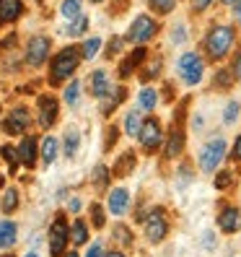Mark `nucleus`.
<instances>
[{
    "mask_svg": "<svg viewBox=\"0 0 241 257\" xmlns=\"http://www.w3.org/2000/svg\"><path fill=\"white\" fill-rule=\"evenodd\" d=\"M236 83H238V81L233 78L231 68H215L213 81H210V88H213V91H231Z\"/></svg>",
    "mask_w": 241,
    "mask_h": 257,
    "instance_id": "nucleus-23",
    "label": "nucleus"
},
{
    "mask_svg": "<svg viewBox=\"0 0 241 257\" xmlns=\"http://www.w3.org/2000/svg\"><path fill=\"white\" fill-rule=\"evenodd\" d=\"M104 257H127V254H125V252H119V249H114V252H107Z\"/></svg>",
    "mask_w": 241,
    "mask_h": 257,
    "instance_id": "nucleus-53",
    "label": "nucleus"
},
{
    "mask_svg": "<svg viewBox=\"0 0 241 257\" xmlns=\"http://www.w3.org/2000/svg\"><path fill=\"white\" fill-rule=\"evenodd\" d=\"M101 47H104V42H101L99 37H88V39L81 44V55H83V60H94V57L101 52Z\"/></svg>",
    "mask_w": 241,
    "mask_h": 257,
    "instance_id": "nucleus-31",
    "label": "nucleus"
},
{
    "mask_svg": "<svg viewBox=\"0 0 241 257\" xmlns=\"http://www.w3.org/2000/svg\"><path fill=\"white\" fill-rule=\"evenodd\" d=\"M91 3H104V0H91Z\"/></svg>",
    "mask_w": 241,
    "mask_h": 257,
    "instance_id": "nucleus-58",
    "label": "nucleus"
},
{
    "mask_svg": "<svg viewBox=\"0 0 241 257\" xmlns=\"http://www.w3.org/2000/svg\"><path fill=\"white\" fill-rule=\"evenodd\" d=\"M127 0H114V8H112V13H117V16H119V13H125L127 11Z\"/></svg>",
    "mask_w": 241,
    "mask_h": 257,
    "instance_id": "nucleus-49",
    "label": "nucleus"
},
{
    "mask_svg": "<svg viewBox=\"0 0 241 257\" xmlns=\"http://www.w3.org/2000/svg\"><path fill=\"white\" fill-rule=\"evenodd\" d=\"M158 19L150 16V13H140V16H135L127 34H125V42H130L132 47H138V44H148L150 39L158 37Z\"/></svg>",
    "mask_w": 241,
    "mask_h": 257,
    "instance_id": "nucleus-7",
    "label": "nucleus"
},
{
    "mask_svg": "<svg viewBox=\"0 0 241 257\" xmlns=\"http://www.w3.org/2000/svg\"><path fill=\"white\" fill-rule=\"evenodd\" d=\"M122 127H117V125H107V130H104V151H112L117 143H119V133Z\"/></svg>",
    "mask_w": 241,
    "mask_h": 257,
    "instance_id": "nucleus-36",
    "label": "nucleus"
},
{
    "mask_svg": "<svg viewBox=\"0 0 241 257\" xmlns=\"http://www.w3.org/2000/svg\"><path fill=\"white\" fill-rule=\"evenodd\" d=\"M171 42L174 44H184L187 42V26L184 24H174L171 26Z\"/></svg>",
    "mask_w": 241,
    "mask_h": 257,
    "instance_id": "nucleus-43",
    "label": "nucleus"
},
{
    "mask_svg": "<svg viewBox=\"0 0 241 257\" xmlns=\"http://www.w3.org/2000/svg\"><path fill=\"white\" fill-rule=\"evenodd\" d=\"M143 231H145V239L150 244H158V241L166 239L169 234V218H166V210L163 208H153L150 213L145 216L143 221Z\"/></svg>",
    "mask_w": 241,
    "mask_h": 257,
    "instance_id": "nucleus-8",
    "label": "nucleus"
},
{
    "mask_svg": "<svg viewBox=\"0 0 241 257\" xmlns=\"http://www.w3.org/2000/svg\"><path fill=\"white\" fill-rule=\"evenodd\" d=\"M125 99H127V86H125V83L112 86L109 94L101 99V114H104V117H112V114L117 112V107H119Z\"/></svg>",
    "mask_w": 241,
    "mask_h": 257,
    "instance_id": "nucleus-16",
    "label": "nucleus"
},
{
    "mask_svg": "<svg viewBox=\"0 0 241 257\" xmlns=\"http://www.w3.org/2000/svg\"><path fill=\"white\" fill-rule=\"evenodd\" d=\"M145 3H148V8H150V16L163 19V16H169V13L176 11L179 0H145Z\"/></svg>",
    "mask_w": 241,
    "mask_h": 257,
    "instance_id": "nucleus-28",
    "label": "nucleus"
},
{
    "mask_svg": "<svg viewBox=\"0 0 241 257\" xmlns=\"http://www.w3.org/2000/svg\"><path fill=\"white\" fill-rule=\"evenodd\" d=\"M220 3H223V6H228V8H231V6L236 3V0H220Z\"/></svg>",
    "mask_w": 241,
    "mask_h": 257,
    "instance_id": "nucleus-55",
    "label": "nucleus"
},
{
    "mask_svg": "<svg viewBox=\"0 0 241 257\" xmlns=\"http://www.w3.org/2000/svg\"><path fill=\"white\" fill-rule=\"evenodd\" d=\"M81 8H83V0H63V6H60V13H63L65 19H78L81 16Z\"/></svg>",
    "mask_w": 241,
    "mask_h": 257,
    "instance_id": "nucleus-35",
    "label": "nucleus"
},
{
    "mask_svg": "<svg viewBox=\"0 0 241 257\" xmlns=\"http://www.w3.org/2000/svg\"><path fill=\"white\" fill-rule=\"evenodd\" d=\"M91 223L96 226V229H101V226L107 223V216H104V208H101L99 203H94V205H91Z\"/></svg>",
    "mask_w": 241,
    "mask_h": 257,
    "instance_id": "nucleus-42",
    "label": "nucleus"
},
{
    "mask_svg": "<svg viewBox=\"0 0 241 257\" xmlns=\"http://www.w3.org/2000/svg\"><path fill=\"white\" fill-rule=\"evenodd\" d=\"M145 60H148V47H145V44H138V47H132V52H130L127 57L119 60V70H117V73H119V78L127 81L130 75H135V73L143 68Z\"/></svg>",
    "mask_w": 241,
    "mask_h": 257,
    "instance_id": "nucleus-13",
    "label": "nucleus"
},
{
    "mask_svg": "<svg viewBox=\"0 0 241 257\" xmlns=\"http://www.w3.org/2000/svg\"><path fill=\"white\" fill-rule=\"evenodd\" d=\"M228 156H231L233 161H241V133L233 138V146L228 148Z\"/></svg>",
    "mask_w": 241,
    "mask_h": 257,
    "instance_id": "nucleus-45",
    "label": "nucleus"
},
{
    "mask_svg": "<svg viewBox=\"0 0 241 257\" xmlns=\"http://www.w3.org/2000/svg\"><path fill=\"white\" fill-rule=\"evenodd\" d=\"M19 239V226L13 221H0V249H8Z\"/></svg>",
    "mask_w": 241,
    "mask_h": 257,
    "instance_id": "nucleus-27",
    "label": "nucleus"
},
{
    "mask_svg": "<svg viewBox=\"0 0 241 257\" xmlns=\"http://www.w3.org/2000/svg\"><path fill=\"white\" fill-rule=\"evenodd\" d=\"M86 257H104V249H101V244H99V241H96V244H91V247H88Z\"/></svg>",
    "mask_w": 241,
    "mask_h": 257,
    "instance_id": "nucleus-48",
    "label": "nucleus"
},
{
    "mask_svg": "<svg viewBox=\"0 0 241 257\" xmlns=\"http://www.w3.org/2000/svg\"><path fill=\"white\" fill-rule=\"evenodd\" d=\"M11 44H16V34H11V37H6L3 42H0V47H3V50H11Z\"/></svg>",
    "mask_w": 241,
    "mask_h": 257,
    "instance_id": "nucleus-51",
    "label": "nucleus"
},
{
    "mask_svg": "<svg viewBox=\"0 0 241 257\" xmlns=\"http://www.w3.org/2000/svg\"><path fill=\"white\" fill-rule=\"evenodd\" d=\"M158 101H161V94H158V88H153L150 83H145L138 91V109L145 112V114H153L156 107H158Z\"/></svg>",
    "mask_w": 241,
    "mask_h": 257,
    "instance_id": "nucleus-20",
    "label": "nucleus"
},
{
    "mask_svg": "<svg viewBox=\"0 0 241 257\" xmlns=\"http://www.w3.org/2000/svg\"><path fill=\"white\" fill-rule=\"evenodd\" d=\"M60 117V101L52 94H42L37 99V122L42 130H50Z\"/></svg>",
    "mask_w": 241,
    "mask_h": 257,
    "instance_id": "nucleus-10",
    "label": "nucleus"
},
{
    "mask_svg": "<svg viewBox=\"0 0 241 257\" xmlns=\"http://www.w3.org/2000/svg\"><path fill=\"white\" fill-rule=\"evenodd\" d=\"M215 223L223 234H236L241 231V210L231 203H225L218 208V216H215Z\"/></svg>",
    "mask_w": 241,
    "mask_h": 257,
    "instance_id": "nucleus-14",
    "label": "nucleus"
},
{
    "mask_svg": "<svg viewBox=\"0 0 241 257\" xmlns=\"http://www.w3.org/2000/svg\"><path fill=\"white\" fill-rule=\"evenodd\" d=\"M161 73H163V57H161V55H153L150 60H145L143 68L138 70V75H140V81H143V83L158 81V78H161Z\"/></svg>",
    "mask_w": 241,
    "mask_h": 257,
    "instance_id": "nucleus-22",
    "label": "nucleus"
},
{
    "mask_svg": "<svg viewBox=\"0 0 241 257\" xmlns=\"http://www.w3.org/2000/svg\"><path fill=\"white\" fill-rule=\"evenodd\" d=\"M163 141H166V127H163V122L156 114H148L145 122H143V130L138 135L140 151L148 154V156H153V154H158V151L163 148Z\"/></svg>",
    "mask_w": 241,
    "mask_h": 257,
    "instance_id": "nucleus-5",
    "label": "nucleus"
},
{
    "mask_svg": "<svg viewBox=\"0 0 241 257\" xmlns=\"http://www.w3.org/2000/svg\"><path fill=\"white\" fill-rule=\"evenodd\" d=\"M114 239L119 241V244H132V234H130V229L127 226H114Z\"/></svg>",
    "mask_w": 241,
    "mask_h": 257,
    "instance_id": "nucleus-44",
    "label": "nucleus"
},
{
    "mask_svg": "<svg viewBox=\"0 0 241 257\" xmlns=\"http://www.w3.org/2000/svg\"><path fill=\"white\" fill-rule=\"evenodd\" d=\"M65 257H81L78 252H65Z\"/></svg>",
    "mask_w": 241,
    "mask_h": 257,
    "instance_id": "nucleus-56",
    "label": "nucleus"
},
{
    "mask_svg": "<svg viewBox=\"0 0 241 257\" xmlns=\"http://www.w3.org/2000/svg\"><path fill=\"white\" fill-rule=\"evenodd\" d=\"M78 99H81V83H78V81H70V83L65 86V101L70 104V107H75V104H78Z\"/></svg>",
    "mask_w": 241,
    "mask_h": 257,
    "instance_id": "nucleus-38",
    "label": "nucleus"
},
{
    "mask_svg": "<svg viewBox=\"0 0 241 257\" xmlns=\"http://www.w3.org/2000/svg\"><path fill=\"white\" fill-rule=\"evenodd\" d=\"M0 208H3V213H13V210L19 208V190H16V187H8V190L3 192Z\"/></svg>",
    "mask_w": 241,
    "mask_h": 257,
    "instance_id": "nucleus-33",
    "label": "nucleus"
},
{
    "mask_svg": "<svg viewBox=\"0 0 241 257\" xmlns=\"http://www.w3.org/2000/svg\"><path fill=\"white\" fill-rule=\"evenodd\" d=\"M236 179H238L236 169H231V166H223L220 172L213 174V187H215L218 192H228V190L236 187Z\"/></svg>",
    "mask_w": 241,
    "mask_h": 257,
    "instance_id": "nucleus-24",
    "label": "nucleus"
},
{
    "mask_svg": "<svg viewBox=\"0 0 241 257\" xmlns=\"http://www.w3.org/2000/svg\"><path fill=\"white\" fill-rule=\"evenodd\" d=\"M236 39H238V26L236 24H225V21L210 24L205 37H202V57L213 65L223 63L228 55H233Z\"/></svg>",
    "mask_w": 241,
    "mask_h": 257,
    "instance_id": "nucleus-1",
    "label": "nucleus"
},
{
    "mask_svg": "<svg viewBox=\"0 0 241 257\" xmlns=\"http://www.w3.org/2000/svg\"><path fill=\"white\" fill-rule=\"evenodd\" d=\"M231 73H233V78L241 83V47H236L233 50V55H231Z\"/></svg>",
    "mask_w": 241,
    "mask_h": 257,
    "instance_id": "nucleus-41",
    "label": "nucleus"
},
{
    "mask_svg": "<svg viewBox=\"0 0 241 257\" xmlns=\"http://www.w3.org/2000/svg\"><path fill=\"white\" fill-rule=\"evenodd\" d=\"M24 13V0H0V26L16 24Z\"/></svg>",
    "mask_w": 241,
    "mask_h": 257,
    "instance_id": "nucleus-21",
    "label": "nucleus"
},
{
    "mask_svg": "<svg viewBox=\"0 0 241 257\" xmlns=\"http://www.w3.org/2000/svg\"><path fill=\"white\" fill-rule=\"evenodd\" d=\"M24 257H39V254H37V252H26Z\"/></svg>",
    "mask_w": 241,
    "mask_h": 257,
    "instance_id": "nucleus-57",
    "label": "nucleus"
},
{
    "mask_svg": "<svg viewBox=\"0 0 241 257\" xmlns=\"http://www.w3.org/2000/svg\"><path fill=\"white\" fill-rule=\"evenodd\" d=\"M143 122H145V117H143V112L135 107V109H130L127 114H125V122H122V130H125V135H130V138H138L140 135V130H143Z\"/></svg>",
    "mask_w": 241,
    "mask_h": 257,
    "instance_id": "nucleus-25",
    "label": "nucleus"
},
{
    "mask_svg": "<svg viewBox=\"0 0 241 257\" xmlns=\"http://www.w3.org/2000/svg\"><path fill=\"white\" fill-rule=\"evenodd\" d=\"M81 60H83L81 47H75V44H70V47H63V50H60V52L50 60L47 83H50V86H63V83H68L73 75H75V70H78Z\"/></svg>",
    "mask_w": 241,
    "mask_h": 257,
    "instance_id": "nucleus-3",
    "label": "nucleus"
},
{
    "mask_svg": "<svg viewBox=\"0 0 241 257\" xmlns=\"http://www.w3.org/2000/svg\"><path fill=\"white\" fill-rule=\"evenodd\" d=\"M205 63L207 60L200 55V52H182L176 60V73H179V78H182L184 86H197L202 78H205Z\"/></svg>",
    "mask_w": 241,
    "mask_h": 257,
    "instance_id": "nucleus-6",
    "label": "nucleus"
},
{
    "mask_svg": "<svg viewBox=\"0 0 241 257\" xmlns=\"http://www.w3.org/2000/svg\"><path fill=\"white\" fill-rule=\"evenodd\" d=\"M65 32H68L70 37H81V34H86V32H88V16H78V19H73V21H70V26L65 29Z\"/></svg>",
    "mask_w": 241,
    "mask_h": 257,
    "instance_id": "nucleus-37",
    "label": "nucleus"
},
{
    "mask_svg": "<svg viewBox=\"0 0 241 257\" xmlns=\"http://www.w3.org/2000/svg\"><path fill=\"white\" fill-rule=\"evenodd\" d=\"M50 47H52L50 37H44V34L32 37L26 44V65L29 68H42L50 60Z\"/></svg>",
    "mask_w": 241,
    "mask_h": 257,
    "instance_id": "nucleus-9",
    "label": "nucleus"
},
{
    "mask_svg": "<svg viewBox=\"0 0 241 257\" xmlns=\"http://www.w3.org/2000/svg\"><path fill=\"white\" fill-rule=\"evenodd\" d=\"M225 156H228V143H225L220 135H215V138H210L197 154V166L200 172L205 174H215L220 169V164L225 161Z\"/></svg>",
    "mask_w": 241,
    "mask_h": 257,
    "instance_id": "nucleus-4",
    "label": "nucleus"
},
{
    "mask_svg": "<svg viewBox=\"0 0 241 257\" xmlns=\"http://www.w3.org/2000/svg\"><path fill=\"white\" fill-rule=\"evenodd\" d=\"M0 156L6 159V164H8V172L11 174H16V169H19V164H21V159H19V148H13V146H3L0 148Z\"/></svg>",
    "mask_w": 241,
    "mask_h": 257,
    "instance_id": "nucleus-32",
    "label": "nucleus"
},
{
    "mask_svg": "<svg viewBox=\"0 0 241 257\" xmlns=\"http://www.w3.org/2000/svg\"><path fill=\"white\" fill-rule=\"evenodd\" d=\"M29 125H32V114H29V109L26 107H13L0 127H3L6 135H24L29 130Z\"/></svg>",
    "mask_w": 241,
    "mask_h": 257,
    "instance_id": "nucleus-12",
    "label": "nucleus"
},
{
    "mask_svg": "<svg viewBox=\"0 0 241 257\" xmlns=\"http://www.w3.org/2000/svg\"><path fill=\"white\" fill-rule=\"evenodd\" d=\"M213 3H215V0H192V11L194 13H205Z\"/></svg>",
    "mask_w": 241,
    "mask_h": 257,
    "instance_id": "nucleus-46",
    "label": "nucleus"
},
{
    "mask_svg": "<svg viewBox=\"0 0 241 257\" xmlns=\"http://www.w3.org/2000/svg\"><path fill=\"white\" fill-rule=\"evenodd\" d=\"M122 47H125V37H112L109 39V47H107V57L114 60L119 52H122Z\"/></svg>",
    "mask_w": 241,
    "mask_h": 257,
    "instance_id": "nucleus-40",
    "label": "nucleus"
},
{
    "mask_svg": "<svg viewBox=\"0 0 241 257\" xmlns=\"http://www.w3.org/2000/svg\"><path fill=\"white\" fill-rule=\"evenodd\" d=\"M109 177H112V172H109L104 164H99L96 169H94V185H96V187H107V185H109Z\"/></svg>",
    "mask_w": 241,
    "mask_h": 257,
    "instance_id": "nucleus-39",
    "label": "nucleus"
},
{
    "mask_svg": "<svg viewBox=\"0 0 241 257\" xmlns=\"http://www.w3.org/2000/svg\"><path fill=\"white\" fill-rule=\"evenodd\" d=\"M57 151H60V143H57L55 135H44L42 143H39V156H42V161L47 164V166H50V164H55Z\"/></svg>",
    "mask_w": 241,
    "mask_h": 257,
    "instance_id": "nucleus-26",
    "label": "nucleus"
},
{
    "mask_svg": "<svg viewBox=\"0 0 241 257\" xmlns=\"http://www.w3.org/2000/svg\"><path fill=\"white\" fill-rule=\"evenodd\" d=\"M78 208H81V200L73 198V200H70V210H78Z\"/></svg>",
    "mask_w": 241,
    "mask_h": 257,
    "instance_id": "nucleus-54",
    "label": "nucleus"
},
{
    "mask_svg": "<svg viewBox=\"0 0 241 257\" xmlns=\"http://www.w3.org/2000/svg\"><path fill=\"white\" fill-rule=\"evenodd\" d=\"M78 146H81V133L78 130H68L65 133V156L73 159L78 154Z\"/></svg>",
    "mask_w": 241,
    "mask_h": 257,
    "instance_id": "nucleus-34",
    "label": "nucleus"
},
{
    "mask_svg": "<svg viewBox=\"0 0 241 257\" xmlns=\"http://www.w3.org/2000/svg\"><path fill=\"white\" fill-rule=\"evenodd\" d=\"M70 241H73L75 247H81V244H86V241H88V226H86V221L75 218V223L70 226Z\"/></svg>",
    "mask_w": 241,
    "mask_h": 257,
    "instance_id": "nucleus-29",
    "label": "nucleus"
},
{
    "mask_svg": "<svg viewBox=\"0 0 241 257\" xmlns=\"http://www.w3.org/2000/svg\"><path fill=\"white\" fill-rule=\"evenodd\" d=\"M187 107H189V96H184L182 104L176 107L174 122H171L169 130H166V141H163V148H161V156L166 159V161L179 159V156L184 154V148H187V125H184Z\"/></svg>",
    "mask_w": 241,
    "mask_h": 257,
    "instance_id": "nucleus-2",
    "label": "nucleus"
},
{
    "mask_svg": "<svg viewBox=\"0 0 241 257\" xmlns=\"http://www.w3.org/2000/svg\"><path fill=\"white\" fill-rule=\"evenodd\" d=\"M231 13H233V24L241 29V0H236V3L231 6Z\"/></svg>",
    "mask_w": 241,
    "mask_h": 257,
    "instance_id": "nucleus-47",
    "label": "nucleus"
},
{
    "mask_svg": "<svg viewBox=\"0 0 241 257\" xmlns=\"http://www.w3.org/2000/svg\"><path fill=\"white\" fill-rule=\"evenodd\" d=\"M109 88H112V83H109V75H107V70H94L91 75H88V91H91V96L94 99H104L109 94Z\"/></svg>",
    "mask_w": 241,
    "mask_h": 257,
    "instance_id": "nucleus-19",
    "label": "nucleus"
},
{
    "mask_svg": "<svg viewBox=\"0 0 241 257\" xmlns=\"http://www.w3.org/2000/svg\"><path fill=\"white\" fill-rule=\"evenodd\" d=\"M238 117H241V101L231 99V101L223 107V125H225V127L236 125V122H238Z\"/></svg>",
    "mask_w": 241,
    "mask_h": 257,
    "instance_id": "nucleus-30",
    "label": "nucleus"
},
{
    "mask_svg": "<svg viewBox=\"0 0 241 257\" xmlns=\"http://www.w3.org/2000/svg\"><path fill=\"white\" fill-rule=\"evenodd\" d=\"M163 99H166V101L174 99V83H163Z\"/></svg>",
    "mask_w": 241,
    "mask_h": 257,
    "instance_id": "nucleus-50",
    "label": "nucleus"
},
{
    "mask_svg": "<svg viewBox=\"0 0 241 257\" xmlns=\"http://www.w3.org/2000/svg\"><path fill=\"white\" fill-rule=\"evenodd\" d=\"M107 208H109V213L112 216H125L127 210H130V192L125 187H114L109 192V200H107Z\"/></svg>",
    "mask_w": 241,
    "mask_h": 257,
    "instance_id": "nucleus-18",
    "label": "nucleus"
},
{
    "mask_svg": "<svg viewBox=\"0 0 241 257\" xmlns=\"http://www.w3.org/2000/svg\"><path fill=\"white\" fill-rule=\"evenodd\" d=\"M213 244H215V234H213V231H205V247L210 249Z\"/></svg>",
    "mask_w": 241,
    "mask_h": 257,
    "instance_id": "nucleus-52",
    "label": "nucleus"
},
{
    "mask_svg": "<svg viewBox=\"0 0 241 257\" xmlns=\"http://www.w3.org/2000/svg\"><path fill=\"white\" fill-rule=\"evenodd\" d=\"M68 241H70V226L65 223L63 216H57L50 226V254L52 257H65Z\"/></svg>",
    "mask_w": 241,
    "mask_h": 257,
    "instance_id": "nucleus-11",
    "label": "nucleus"
},
{
    "mask_svg": "<svg viewBox=\"0 0 241 257\" xmlns=\"http://www.w3.org/2000/svg\"><path fill=\"white\" fill-rule=\"evenodd\" d=\"M19 159L26 169H34L37 166V159H39V141L34 135H24L21 143H19Z\"/></svg>",
    "mask_w": 241,
    "mask_h": 257,
    "instance_id": "nucleus-15",
    "label": "nucleus"
},
{
    "mask_svg": "<svg viewBox=\"0 0 241 257\" xmlns=\"http://www.w3.org/2000/svg\"><path fill=\"white\" fill-rule=\"evenodd\" d=\"M135 166H138V151L135 148H127L122 154L117 156V161L112 164V174L114 177H127L135 172Z\"/></svg>",
    "mask_w": 241,
    "mask_h": 257,
    "instance_id": "nucleus-17",
    "label": "nucleus"
}]
</instances>
